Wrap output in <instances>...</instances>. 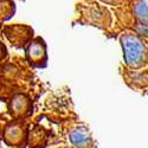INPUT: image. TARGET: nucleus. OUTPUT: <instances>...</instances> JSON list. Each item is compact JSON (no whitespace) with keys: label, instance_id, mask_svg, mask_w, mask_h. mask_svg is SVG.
<instances>
[{"label":"nucleus","instance_id":"nucleus-1","mask_svg":"<svg viewBox=\"0 0 148 148\" xmlns=\"http://www.w3.org/2000/svg\"><path fill=\"white\" fill-rule=\"evenodd\" d=\"M123 50H125V58L129 64L139 63L143 57V47L139 38L133 34H127L123 37Z\"/></svg>","mask_w":148,"mask_h":148},{"label":"nucleus","instance_id":"nucleus-2","mask_svg":"<svg viewBox=\"0 0 148 148\" xmlns=\"http://www.w3.org/2000/svg\"><path fill=\"white\" fill-rule=\"evenodd\" d=\"M88 134L85 130L83 129H76L71 133V141L75 143L76 146H83V145H87L88 143Z\"/></svg>","mask_w":148,"mask_h":148},{"label":"nucleus","instance_id":"nucleus-3","mask_svg":"<svg viewBox=\"0 0 148 148\" xmlns=\"http://www.w3.org/2000/svg\"><path fill=\"white\" fill-rule=\"evenodd\" d=\"M44 53V47L43 45L40 44V40H36L32 43V45L30 46L29 49V55L32 57V58H36V57H40Z\"/></svg>","mask_w":148,"mask_h":148},{"label":"nucleus","instance_id":"nucleus-4","mask_svg":"<svg viewBox=\"0 0 148 148\" xmlns=\"http://www.w3.org/2000/svg\"><path fill=\"white\" fill-rule=\"evenodd\" d=\"M136 14H138V18L141 19L142 23H145V25H147V23H148V7L146 6V4L139 3L136 5Z\"/></svg>","mask_w":148,"mask_h":148}]
</instances>
